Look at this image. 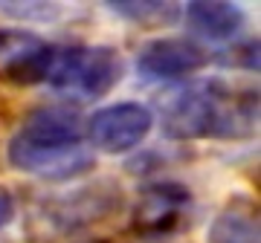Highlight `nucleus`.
<instances>
[{
  "instance_id": "f257e3e1",
  "label": "nucleus",
  "mask_w": 261,
  "mask_h": 243,
  "mask_svg": "<svg viewBox=\"0 0 261 243\" xmlns=\"http://www.w3.org/2000/svg\"><path fill=\"white\" fill-rule=\"evenodd\" d=\"M12 168L49 179L75 177L93 165L84 148L82 119L70 107H41L9 142Z\"/></svg>"
},
{
  "instance_id": "f03ea898",
  "label": "nucleus",
  "mask_w": 261,
  "mask_h": 243,
  "mask_svg": "<svg viewBox=\"0 0 261 243\" xmlns=\"http://www.w3.org/2000/svg\"><path fill=\"white\" fill-rule=\"evenodd\" d=\"M258 102L238 99L218 84L180 90L163 107V131L168 139H206V136H244L252 131Z\"/></svg>"
},
{
  "instance_id": "7ed1b4c3",
  "label": "nucleus",
  "mask_w": 261,
  "mask_h": 243,
  "mask_svg": "<svg viewBox=\"0 0 261 243\" xmlns=\"http://www.w3.org/2000/svg\"><path fill=\"white\" fill-rule=\"evenodd\" d=\"M122 55L113 47H56L49 84L58 90H75L87 99H102L119 84Z\"/></svg>"
},
{
  "instance_id": "20e7f679",
  "label": "nucleus",
  "mask_w": 261,
  "mask_h": 243,
  "mask_svg": "<svg viewBox=\"0 0 261 243\" xmlns=\"http://www.w3.org/2000/svg\"><path fill=\"white\" fill-rule=\"evenodd\" d=\"M154 116L140 102H119L96 110L87 119V139L105 154H125L142 145L151 133Z\"/></svg>"
},
{
  "instance_id": "39448f33",
  "label": "nucleus",
  "mask_w": 261,
  "mask_h": 243,
  "mask_svg": "<svg viewBox=\"0 0 261 243\" xmlns=\"http://www.w3.org/2000/svg\"><path fill=\"white\" fill-rule=\"evenodd\" d=\"M122 206V188L111 179H99L93 186H82L70 194L53 200L47 217L61 232H75L116 215Z\"/></svg>"
},
{
  "instance_id": "423d86ee",
  "label": "nucleus",
  "mask_w": 261,
  "mask_h": 243,
  "mask_svg": "<svg viewBox=\"0 0 261 243\" xmlns=\"http://www.w3.org/2000/svg\"><path fill=\"white\" fill-rule=\"evenodd\" d=\"M192 194L180 183H154L140 191L134 208V232L142 237H163L171 234L186 215Z\"/></svg>"
},
{
  "instance_id": "0eeeda50",
  "label": "nucleus",
  "mask_w": 261,
  "mask_h": 243,
  "mask_svg": "<svg viewBox=\"0 0 261 243\" xmlns=\"http://www.w3.org/2000/svg\"><path fill=\"white\" fill-rule=\"evenodd\" d=\"M56 47L29 32H0V75L12 84H41L53 73Z\"/></svg>"
},
{
  "instance_id": "6e6552de",
  "label": "nucleus",
  "mask_w": 261,
  "mask_h": 243,
  "mask_svg": "<svg viewBox=\"0 0 261 243\" xmlns=\"http://www.w3.org/2000/svg\"><path fill=\"white\" fill-rule=\"evenodd\" d=\"M209 64V52L186 38H157L137 52V70L145 78L168 81L200 73Z\"/></svg>"
},
{
  "instance_id": "1a4fd4ad",
  "label": "nucleus",
  "mask_w": 261,
  "mask_h": 243,
  "mask_svg": "<svg viewBox=\"0 0 261 243\" xmlns=\"http://www.w3.org/2000/svg\"><path fill=\"white\" fill-rule=\"evenodd\" d=\"M186 26L195 35L206 41H229L241 32L244 26V12L235 3H189L186 6Z\"/></svg>"
},
{
  "instance_id": "9d476101",
  "label": "nucleus",
  "mask_w": 261,
  "mask_h": 243,
  "mask_svg": "<svg viewBox=\"0 0 261 243\" xmlns=\"http://www.w3.org/2000/svg\"><path fill=\"white\" fill-rule=\"evenodd\" d=\"M209 243H261L258 215L250 203H229L209 226Z\"/></svg>"
},
{
  "instance_id": "9b49d317",
  "label": "nucleus",
  "mask_w": 261,
  "mask_h": 243,
  "mask_svg": "<svg viewBox=\"0 0 261 243\" xmlns=\"http://www.w3.org/2000/svg\"><path fill=\"white\" fill-rule=\"evenodd\" d=\"M116 15L134 20V23H168V20L177 18V6L174 3H108Z\"/></svg>"
},
{
  "instance_id": "f8f14e48",
  "label": "nucleus",
  "mask_w": 261,
  "mask_h": 243,
  "mask_svg": "<svg viewBox=\"0 0 261 243\" xmlns=\"http://www.w3.org/2000/svg\"><path fill=\"white\" fill-rule=\"evenodd\" d=\"M12 217H15V200H12V194L6 188H0V229L9 226Z\"/></svg>"
}]
</instances>
